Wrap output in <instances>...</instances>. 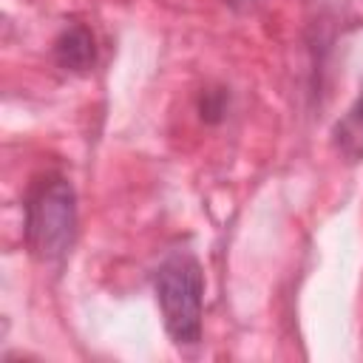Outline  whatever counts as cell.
Listing matches in <instances>:
<instances>
[{
	"label": "cell",
	"mask_w": 363,
	"mask_h": 363,
	"mask_svg": "<svg viewBox=\"0 0 363 363\" xmlns=\"http://www.w3.org/2000/svg\"><path fill=\"white\" fill-rule=\"evenodd\" d=\"M227 6H233V9H247V6H252L255 0H224Z\"/></svg>",
	"instance_id": "6"
},
{
	"label": "cell",
	"mask_w": 363,
	"mask_h": 363,
	"mask_svg": "<svg viewBox=\"0 0 363 363\" xmlns=\"http://www.w3.org/2000/svg\"><path fill=\"white\" fill-rule=\"evenodd\" d=\"M332 145L346 162H360L363 159V88H360L357 99L349 105V111L335 122Z\"/></svg>",
	"instance_id": "4"
},
{
	"label": "cell",
	"mask_w": 363,
	"mask_h": 363,
	"mask_svg": "<svg viewBox=\"0 0 363 363\" xmlns=\"http://www.w3.org/2000/svg\"><path fill=\"white\" fill-rule=\"evenodd\" d=\"M54 60L62 71H71V74L91 71L96 62V43L91 28L82 23L62 28V34L54 40Z\"/></svg>",
	"instance_id": "3"
},
{
	"label": "cell",
	"mask_w": 363,
	"mask_h": 363,
	"mask_svg": "<svg viewBox=\"0 0 363 363\" xmlns=\"http://www.w3.org/2000/svg\"><path fill=\"white\" fill-rule=\"evenodd\" d=\"M199 111H201V119L204 122H218L227 111V94L224 91H204L201 99H199Z\"/></svg>",
	"instance_id": "5"
},
{
	"label": "cell",
	"mask_w": 363,
	"mask_h": 363,
	"mask_svg": "<svg viewBox=\"0 0 363 363\" xmlns=\"http://www.w3.org/2000/svg\"><path fill=\"white\" fill-rule=\"evenodd\" d=\"M23 238L40 264H57L71 252L77 238V193L62 173H43L28 184Z\"/></svg>",
	"instance_id": "1"
},
{
	"label": "cell",
	"mask_w": 363,
	"mask_h": 363,
	"mask_svg": "<svg viewBox=\"0 0 363 363\" xmlns=\"http://www.w3.org/2000/svg\"><path fill=\"white\" fill-rule=\"evenodd\" d=\"M153 292L170 340L179 349L199 346L204 312V272L199 258L187 250L164 255L153 275Z\"/></svg>",
	"instance_id": "2"
}]
</instances>
